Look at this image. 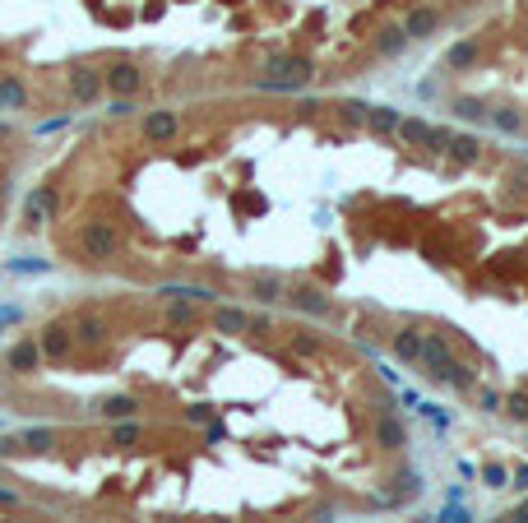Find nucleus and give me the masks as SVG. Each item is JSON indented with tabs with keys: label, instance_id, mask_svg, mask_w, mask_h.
Masks as SVG:
<instances>
[{
	"label": "nucleus",
	"instance_id": "nucleus-1",
	"mask_svg": "<svg viewBox=\"0 0 528 523\" xmlns=\"http://www.w3.org/2000/svg\"><path fill=\"white\" fill-rule=\"evenodd\" d=\"M107 84H111L116 93H135V88H140V70H135V65H111Z\"/></svg>",
	"mask_w": 528,
	"mask_h": 523
},
{
	"label": "nucleus",
	"instance_id": "nucleus-2",
	"mask_svg": "<svg viewBox=\"0 0 528 523\" xmlns=\"http://www.w3.org/2000/svg\"><path fill=\"white\" fill-rule=\"evenodd\" d=\"M491 121H496V130H505V135H519V130H524V116H519V111H496V116H491Z\"/></svg>",
	"mask_w": 528,
	"mask_h": 523
},
{
	"label": "nucleus",
	"instance_id": "nucleus-3",
	"mask_svg": "<svg viewBox=\"0 0 528 523\" xmlns=\"http://www.w3.org/2000/svg\"><path fill=\"white\" fill-rule=\"evenodd\" d=\"M435 523H473V514H468V509H445Z\"/></svg>",
	"mask_w": 528,
	"mask_h": 523
},
{
	"label": "nucleus",
	"instance_id": "nucleus-4",
	"mask_svg": "<svg viewBox=\"0 0 528 523\" xmlns=\"http://www.w3.org/2000/svg\"><path fill=\"white\" fill-rule=\"evenodd\" d=\"M510 417H519V421L528 417V394H514L510 399Z\"/></svg>",
	"mask_w": 528,
	"mask_h": 523
},
{
	"label": "nucleus",
	"instance_id": "nucleus-5",
	"mask_svg": "<svg viewBox=\"0 0 528 523\" xmlns=\"http://www.w3.org/2000/svg\"><path fill=\"white\" fill-rule=\"evenodd\" d=\"M487 486H505V468H487Z\"/></svg>",
	"mask_w": 528,
	"mask_h": 523
},
{
	"label": "nucleus",
	"instance_id": "nucleus-6",
	"mask_svg": "<svg viewBox=\"0 0 528 523\" xmlns=\"http://www.w3.org/2000/svg\"><path fill=\"white\" fill-rule=\"evenodd\" d=\"M514 523H528V505H524V509H519V514H514Z\"/></svg>",
	"mask_w": 528,
	"mask_h": 523
}]
</instances>
